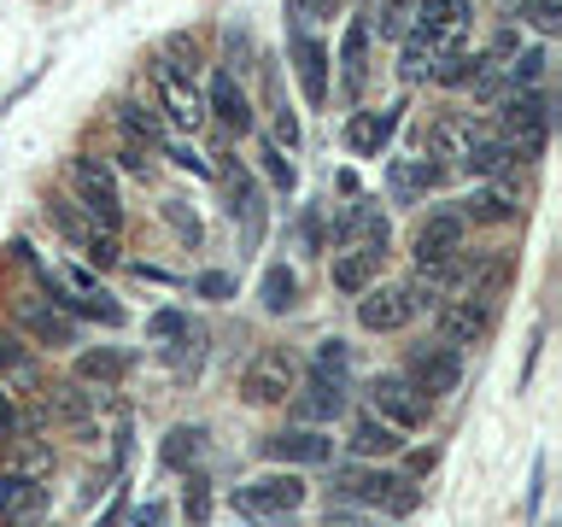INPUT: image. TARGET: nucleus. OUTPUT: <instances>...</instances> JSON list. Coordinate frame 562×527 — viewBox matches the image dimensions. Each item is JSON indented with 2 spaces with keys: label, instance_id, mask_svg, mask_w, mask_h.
Here are the masks:
<instances>
[{
  "label": "nucleus",
  "instance_id": "58836bf2",
  "mask_svg": "<svg viewBox=\"0 0 562 527\" xmlns=\"http://www.w3.org/2000/svg\"><path fill=\"white\" fill-rule=\"evenodd\" d=\"M0 375H12V381H35V363H30V351L18 334L0 328Z\"/></svg>",
  "mask_w": 562,
  "mask_h": 527
},
{
  "label": "nucleus",
  "instance_id": "412c9836",
  "mask_svg": "<svg viewBox=\"0 0 562 527\" xmlns=\"http://www.w3.org/2000/svg\"><path fill=\"white\" fill-rule=\"evenodd\" d=\"M293 399V411L311 422H334V416H346V381L340 375H311L305 381V393H288Z\"/></svg>",
  "mask_w": 562,
  "mask_h": 527
},
{
  "label": "nucleus",
  "instance_id": "bb28decb",
  "mask_svg": "<svg viewBox=\"0 0 562 527\" xmlns=\"http://www.w3.org/2000/svg\"><path fill=\"white\" fill-rule=\"evenodd\" d=\"M358 240H386V217H381V205H346L340 217H334V246H358Z\"/></svg>",
  "mask_w": 562,
  "mask_h": 527
},
{
  "label": "nucleus",
  "instance_id": "20e7f679",
  "mask_svg": "<svg viewBox=\"0 0 562 527\" xmlns=\"http://www.w3.org/2000/svg\"><path fill=\"white\" fill-rule=\"evenodd\" d=\"M228 504L252 522H281V516H293V509H305V481H299L293 469L288 474H258V481L228 492Z\"/></svg>",
  "mask_w": 562,
  "mask_h": 527
},
{
  "label": "nucleus",
  "instance_id": "8fccbe9b",
  "mask_svg": "<svg viewBox=\"0 0 562 527\" xmlns=\"http://www.w3.org/2000/svg\"><path fill=\"white\" fill-rule=\"evenodd\" d=\"M165 217L176 223V235H182V240H193V246H200V217H188V211H182V205H176V200L165 205Z\"/></svg>",
  "mask_w": 562,
  "mask_h": 527
},
{
  "label": "nucleus",
  "instance_id": "f257e3e1",
  "mask_svg": "<svg viewBox=\"0 0 562 527\" xmlns=\"http://www.w3.org/2000/svg\"><path fill=\"white\" fill-rule=\"evenodd\" d=\"M65 182H70V200H77L100 228H123V193H117V176L105 158H88V153H70L65 158Z\"/></svg>",
  "mask_w": 562,
  "mask_h": 527
},
{
  "label": "nucleus",
  "instance_id": "49530a36",
  "mask_svg": "<svg viewBox=\"0 0 562 527\" xmlns=\"http://www.w3.org/2000/svg\"><path fill=\"white\" fill-rule=\"evenodd\" d=\"M182 328H188L182 311H153V316H147V340H176Z\"/></svg>",
  "mask_w": 562,
  "mask_h": 527
},
{
  "label": "nucleus",
  "instance_id": "f03ea898",
  "mask_svg": "<svg viewBox=\"0 0 562 527\" xmlns=\"http://www.w3.org/2000/svg\"><path fill=\"white\" fill-rule=\"evenodd\" d=\"M551 123H557V100L544 94V88H509L504 117H498V135L509 141V147H516V158L544 153V141H551Z\"/></svg>",
  "mask_w": 562,
  "mask_h": 527
},
{
  "label": "nucleus",
  "instance_id": "4be33fe9",
  "mask_svg": "<svg viewBox=\"0 0 562 527\" xmlns=\"http://www.w3.org/2000/svg\"><path fill=\"white\" fill-rule=\"evenodd\" d=\"M393 130H398V105H386V112H351L346 117V147L358 158H381Z\"/></svg>",
  "mask_w": 562,
  "mask_h": 527
},
{
  "label": "nucleus",
  "instance_id": "473e14b6",
  "mask_svg": "<svg viewBox=\"0 0 562 527\" xmlns=\"http://www.w3.org/2000/svg\"><path fill=\"white\" fill-rule=\"evenodd\" d=\"M117 135H130V141H147V147H158V135H165V117L153 112V105H140V100H117Z\"/></svg>",
  "mask_w": 562,
  "mask_h": 527
},
{
  "label": "nucleus",
  "instance_id": "7ed1b4c3",
  "mask_svg": "<svg viewBox=\"0 0 562 527\" xmlns=\"http://www.w3.org/2000/svg\"><path fill=\"white\" fill-rule=\"evenodd\" d=\"M334 492L346 504H363V509H386V516H411L422 504V492L411 486V474H393V469H340L334 474Z\"/></svg>",
  "mask_w": 562,
  "mask_h": 527
},
{
  "label": "nucleus",
  "instance_id": "4c0bfd02",
  "mask_svg": "<svg viewBox=\"0 0 562 527\" xmlns=\"http://www.w3.org/2000/svg\"><path fill=\"white\" fill-rule=\"evenodd\" d=\"M516 18L539 35H557L562 30V0H516Z\"/></svg>",
  "mask_w": 562,
  "mask_h": 527
},
{
  "label": "nucleus",
  "instance_id": "ddd939ff",
  "mask_svg": "<svg viewBox=\"0 0 562 527\" xmlns=\"http://www.w3.org/2000/svg\"><path fill=\"white\" fill-rule=\"evenodd\" d=\"M434 323H439V340L446 346H474V340H486V328H492V311L486 305H474V299H439L434 305Z\"/></svg>",
  "mask_w": 562,
  "mask_h": 527
},
{
  "label": "nucleus",
  "instance_id": "a18cd8bd",
  "mask_svg": "<svg viewBox=\"0 0 562 527\" xmlns=\"http://www.w3.org/2000/svg\"><path fill=\"white\" fill-rule=\"evenodd\" d=\"M182 509H188V522H193V527H205V516H211V492H205L200 474L188 481V492H182Z\"/></svg>",
  "mask_w": 562,
  "mask_h": 527
},
{
  "label": "nucleus",
  "instance_id": "2f4dec72",
  "mask_svg": "<svg viewBox=\"0 0 562 527\" xmlns=\"http://www.w3.org/2000/svg\"><path fill=\"white\" fill-rule=\"evenodd\" d=\"M158 457H165V469H188L205 457V428L200 422H182V428L165 434V446H158Z\"/></svg>",
  "mask_w": 562,
  "mask_h": 527
},
{
  "label": "nucleus",
  "instance_id": "3c124183",
  "mask_svg": "<svg viewBox=\"0 0 562 527\" xmlns=\"http://www.w3.org/2000/svg\"><path fill=\"white\" fill-rule=\"evenodd\" d=\"M130 527H165V504H147V509H135Z\"/></svg>",
  "mask_w": 562,
  "mask_h": 527
},
{
  "label": "nucleus",
  "instance_id": "f8f14e48",
  "mask_svg": "<svg viewBox=\"0 0 562 527\" xmlns=\"http://www.w3.org/2000/svg\"><path fill=\"white\" fill-rule=\"evenodd\" d=\"M205 117H217L228 135H246V130H252V100H246V88H240V77H235L228 65L211 70V88H205Z\"/></svg>",
  "mask_w": 562,
  "mask_h": 527
},
{
  "label": "nucleus",
  "instance_id": "423d86ee",
  "mask_svg": "<svg viewBox=\"0 0 562 527\" xmlns=\"http://www.w3.org/2000/svg\"><path fill=\"white\" fill-rule=\"evenodd\" d=\"M369 404H375V416L393 422L398 434L422 428V422H428V411H434V399L422 393L411 375H375V381H369Z\"/></svg>",
  "mask_w": 562,
  "mask_h": 527
},
{
  "label": "nucleus",
  "instance_id": "c03bdc74",
  "mask_svg": "<svg viewBox=\"0 0 562 527\" xmlns=\"http://www.w3.org/2000/svg\"><path fill=\"white\" fill-rule=\"evenodd\" d=\"M346 340H316V375H346Z\"/></svg>",
  "mask_w": 562,
  "mask_h": 527
},
{
  "label": "nucleus",
  "instance_id": "c85d7f7f",
  "mask_svg": "<svg viewBox=\"0 0 562 527\" xmlns=\"http://www.w3.org/2000/svg\"><path fill=\"white\" fill-rule=\"evenodd\" d=\"M123 375H130V358H123L117 346H94L77 358V381L82 386H117Z\"/></svg>",
  "mask_w": 562,
  "mask_h": 527
},
{
  "label": "nucleus",
  "instance_id": "39448f33",
  "mask_svg": "<svg viewBox=\"0 0 562 527\" xmlns=\"http://www.w3.org/2000/svg\"><path fill=\"white\" fill-rule=\"evenodd\" d=\"M299 386V363L288 358V346H258L252 363L240 369V399L246 404H288V393Z\"/></svg>",
  "mask_w": 562,
  "mask_h": 527
},
{
  "label": "nucleus",
  "instance_id": "72a5a7b5",
  "mask_svg": "<svg viewBox=\"0 0 562 527\" xmlns=\"http://www.w3.org/2000/svg\"><path fill=\"white\" fill-rule=\"evenodd\" d=\"M53 299H59V311H70V316H100L105 328H123V316H130L112 293H100V288L94 293H53Z\"/></svg>",
  "mask_w": 562,
  "mask_h": 527
},
{
  "label": "nucleus",
  "instance_id": "b1692460",
  "mask_svg": "<svg viewBox=\"0 0 562 527\" xmlns=\"http://www.w3.org/2000/svg\"><path fill=\"white\" fill-rule=\"evenodd\" d=\"M293 70H299V88H305V100L323 105V100H328V47L316 42V35H305V30L293 35Z\"/></svg>",
  "mask_w": 562,
  "mask_h": 527
},
{
  "label": "nucleus",
  "instance_id": "5701e85b",
  "mask_svg": "<svg viewBox=\"0 0 562 527\" xmlns=\"http://www.w3.org/2000/svg\"><path fill=\"white\" fill-rule=\"evenodd\" d=\"M369 18H351L346 24V42H340V88H346V100H358L363 94V82H369Z\"/></svg>",
  "mask_w": 562,
  "mask_h": 527
},
{
  "label": "nucleus",
  "instance_id": "4468645a",
  "mask_svg": "<svg viewBox=\"0 0 562 527\" xmlns=\"http://www.w3.org/2000/svg\"><path fill=\"white\" fill-rule=\"evenodd\" d=\"M521 211V193L516 182H509V170L504 176H486V188H474L463 205H457V217L463 223H509Z\"/></svg>",
  "mask_w": 562,
  "mask_h": 527
},
{
  "label": "nucleus",
  "instance_id": "2eb2a0df",
  "mask_svg": "<svg viewBox=\"0 0 562 527\" xmlns=\"http://www.w3.org/2000/svg\"><path fill=\"white\" fill-rule=\"evenodd\" d=\"M474 135H481V123L474 117H434V130H428V158H439L446 170H469V153H474Z\"/></svg>",
  "mask_w": 562,
  "mask_h": 527
},
{
  "label": "nucleus",
  "instance_id": "ea45409f",
  "mask_svg": "<svg viewBox=\"0 0 562 527\" xmlns=\"http://www.w3.org/2000/svg\"><path fill=\"white\" fill-rule=\"evenodd\" d=\"M544 65H551V53H544V47H533V53H516V59H509V88H539Z\"/></svg>",
  "mask_w": 562,
  "mask_h": 527
},
{
  "label": "nucleus",
  "instance_id": "f3484780",
  "mask_svg": "<svg viewBox=\"0 0 562 527\" xmlns=\"http://www.w3.org/2000/svg\"><path fill=\"white\" fill-rule=\"evenodd\" d=\"M381 258H386V240H358V246H340L334 253V288L340 293H363L369 281L381 276Z\"/></svg>",
  "mask_w": 562,
  "mask_h": 527
},
{
  "label": "nucleus",
  "instance_id": "09e8293b",
  "mask_svg": "<svg viewBox=\"0 0 562 527\" xmlns=\"http://www.w3.org/2000/svg\"><path fill=\"white\" fill-rule=\"evenodd\" d=\"M170 158L182 170H193V176H217V165H211V158H200V147H170Z\"/></svg>",
  "mask_w": 562,
  "mask_h": 527
},
{
  "label": "nucleus",
  "instance_id": "c9c22d12",
  "mask_svg": "<svg viewBox=\"0 0 562 527\" xmlns=\"http://www.w3.org/2000/svg\"><path fill=\"white\" fill-rule=\"evenodd\" d=\"M416 7H422V0H375V18H369V35H381V42H398V35L416 24Z\"/></svg>",
  "mask_w": 562,
  "mask_h": 527
},
{
  "label": "nucleus",
  "instance_id": "0eeeda50",
  "mask_svg": "<svg viewBox=\"0 0 562 527\" xmlns=\"http://www.w3.org/2000/svg\"><path fill=\"white\" fill-rule=\"evenodd\" d=\"M153 82H158V112H165L182 135H200V123H205V94L193 88V77H182L176 65L158 59V65H153Z\"/></svg>",
  "mask_w": 562,
  "mask_h": 527
},
{
  "label": "nucleus",
  "instance_id": "a19ab883",
  "mask_svg": "<svg viewBox=\"0 0 562 527\" xmlns=\"http://www.w3.org/2000/svg\"><path fill=\"white\" fill-rule=\"evenodd\" d=\"M258 165H263V176H270V182H276V193H293V182H299V176H293L288 153H281L276 141H263V147H258Z\"/></svg>",
  "mask_w": 562,
  "mask_h": 527
},
{
  "label": "nucleus",
  "instance_id": "37998d69",
  "mask_svg": "<svg viewBox=\"0 0 562 527\" xmlns=\"http://www.w3.org/2000/svg\"><path fill=\"white\" fill-rule=\"evenodd\" d=\"M24 439V416H18V399L0 386V446H18Z\"/></svg>",
  "mask_w": 562,
  "mask_h": 527
},
{
  "label": "nucleus",
  "instance_id": "e433bc0d",
  "mask_svg": "<svg viewBox=\"0 0 562 527\" xmlns=\"http://www.w3.org/2000/svg\"><path fill=\"white\" fill-rule=\"evenodd\" d=\"M165 358H170V369H176V375H193V369H200V358H205V334L200 328H182V334H176V340H165Z\"/></svg>",
  "mask_w": 562,
  "mask_h": 527
},
{
  "label": "nucleus",
  "instance_id": "dca6fc26",
  "mask_svg": "<svg viewBox=\"0 0 562 527\" xmlns=\"http://www.w3.org/2000/svg\"><path fill=\"white\" fill-rule=\"evenodd\" d=\"M47 492L35 486L30 469H7L0 474V527H30L35 516H42Z\"/></svg>",
  "mask_w": 562,
  "mask_h": 527
},
{
  "label": "nucleus",
  "instance_id": "aec40b11",
  "mask_svg": "<svg viewBox=\"0 0 562 527\" xmlns=\"http://www.w3.org/2000/svg\"><path fill=\"white\" fill-rule=\"evenodd\" d=\"M223 188H228V217L240 223L246 246H258V235H263V193H258V182L246 170H223Z\"/></svg>",
  "mask_w": 562,
  "mask_h": 527
},
{
  "label": "nucleus",
  "instance_id": "6ab92c4d",
  "mask_svg": "<svg viewBox=\"0 0 562 527\" xmlns=\"http://www.w3.org/2000/svg\"><path fill=\"white\" fill-rule=\"evenodd\" d=\"M446 182V165H439V158H393V165H386V188H393V200L398 205H411V200H422V193L428 188H439Z\"/></svg>",
  "mask_w": 562,
  "mask_h": 527
},
{
  "label": "nucleus",
  "instance_id": "1a4fd4ad",
  "mask_svg": "<svg viewBox=\"0 0 562 527\" xmlns=\"http://www.w3.org/2000/svg\"><path fill=\"white\" fill-rule=\"evenodd\" d=\"M411 381H416L428 399H446V393H457V381H463V351L446 346V340L416 346V351H411Z\"/></svg>",
  "mask_w": 562,
  "mask_h": 527
},
{
  "label": "nucleus",
  "instance_id": "c756f323",
  "mask_svg": "<svg viewBox=\"0 0 562 527\" xmlns=\"http://www.w3.org/2000/svg\"><path fill=\"white\" fill-rule=\"evenodd\" d=\"M47 223L59 228V235H65L70 246H77V253H82V246H88V240L100 235V223L88 217V211H82L77 200H47Z\"/></svg>",
  "mask_w": 562,
  "mask_h": 527
},
{
  "label": "nucleus",
  "instance_id": "9b49d317",
  "mask_svg": "<svg viewBox=\"0 0 562 527\" xmlns=\"http://www.w3.org/2000/svg\"><path fill=\"white\" fill-rule=\"evenodd\" d=\"M469 18H474L469 0H422V7H416V30L428 35L439 53H451V47H469Z\"/></svg>",
  "mask_w": 562,
  "mask_h": 527
},
{
  "label": "nucleus",
  "instance_id": "a878e982",
  "mask_svg": "<svg viewBox=\"0 0 562 527\" xmlns=\"http://www.w3.org/2000/svg\"><path fill=\"white\" fill-rule=\"evenodd\" d=\"M47 416L70 434H88L94 428V399L82 393V381H53L47 386Z\"/></svg>",
  "mask_w": 562,
  "mask_h": 527
},
{
  "label": "nucleus",
  "instance_id": "864d4df0",
  "mask_svg": "<svg viewBox=\"0 0 562 527\" xmlns=\"http://www.w3.org/2000/svg\"><path fill=\"white\" fill-rule=\"evenodd\" d=\"M334 7H340V0H311V12H305V18H328Z\"/></svg>",
  "mask_w": 562,
  "mask_h": 527
},
{
  "label": "nucleus",
  "instance_id": "393cba45",
  "mask_svg": "<svg viewBox=\"0 0 562 527\" xmlns=\"http://www.w3.org/2000/svg\"><path fill=\"white\" fill-rule=\"evenodd\" d=\"M24 334H30L35 346H53V351L77 346V316L59 311L53 299H47V305H35V299H30V305H24Z\"/></svg>",
  "mask_w": 562,
  "mask_h": 527
},
{
  "label": "nucleus",
  "instance_id": "603ef678",
  "mask_svg": "<svg viewBox=\"0 0 562 527\" xmlns=\"http://www.w3.org/2000/svg\"><path fill=\"white\" fill-rule=\"evenodd\" d=\"M323 527H363V522H358V516H340V509H328V522H323Z\"/></svg>",
  "mask_w": 562,
  "mask_h": 527
},
{
  "label": "nucleus",
  "instance_id": "f704fd0d",
  "mask_svg": "<svg viewBox=\"0 0 562 527\" xmlns=\"http://www.w3.org/2000/svg\"><path fill=\"white\" fill-rule=\"evenodd\" d=\"M258 299H263V311H270V316L293 311V305H299V276L288 270V264H270V270H263V281H258Z\"/></svg>",
  "mask_w": 562,
  "mask_h": 527
},
{
  "label": "nucleus",
  "instance_id": "de8ad7c7",
  "mask_svg": "<svg viewBox=\"0 0 562 527\" xmlns=\"http://www.w3.org/2000/svg\"><path fill=\"white\" fill-rule=\"evenodd\" d=\"M193 293H205V299H228V293H235V276L205 270V276H193Z\"/></svg>",
  "mask_w": 562,
  "mask_h": 527
},
{
  "label": "nucleus",
  "instance_id": "a211bd4d",
  "mask_svg": "<svg viewBox=\"0 0 562 527\" xmlns=\"http://www.w3.org/2000/svg\"><path fill=\"white\" fill-rule=\"evenodd\" d=\"M263 457L293 463V469H311V463H328V457H334V439H328L323 428H288V434H270V439H263Z\"/></svg>",
  "mask_w": 562,
  "mask_h": 527
},
{
  "label": "nucleus",
  "instance_id": "6e6552de",
  "mask_svg": "<svg viewBox=\"0 0 562 527\" xmlns=\"http://www.w3.org/2000/svg\"><path fill=\"white\" fill-rule=\"evenodd\" d=\"M416 293L411 288H363L358 293V323L369 334H398V328H411L416 323Z\"/></svg>",
  "mask_w": 562,
  "mask_h": 527
},
{
  "label": "nucleus",
  "instance_id": "9d476101",
  "mask_svg": "<svg viewBox=\"0 0 562 527\" xmlns=\"http://www.w3.org/2000/svg\"><path fill=\"white\" fill-rule=\"evenodd\" d=\"M463 217L457 211H428V217L416 223V240H411V258H416V270H428V264H446L463 253Z\"/></svg>",
  "mask_w": 562,
  "mask_h": 527
},
{
  "label": "nucleus",
  "instance_id": "5fc2aeb1",
  "mask_svg": "<svg viewBox=\"0 0 562 527\" xmlns=\"http://www.w3.org/2000/svg\"><path fill=\"white\" fill-rule=\"evenodd\" d=\"M293 12H299V18H305V12H311V0H293Z\"/></svg>",
  "mask_w": 562,
  "mask_h": 527
},
{
  "label": "nucleus",
  "instance_id": "7c9ffc66",
  "mask_svg": "<svg viewBox=\"0 0 562 527\" xmlns=\"http://www.w3.org/2000/svg\"><path fill=\"white\" fill-rule=\"evenodd\" d=\"M398 42H404V47H398V70H404V82H428V77H434V59H439V47H434V42H428V35H422L416 24L404 30Z\"/></svg>",
  "mask_w": 562,
  "mask_h": 527
},
{
  "label": "nucleus",
  "instance_id": "79ce46f5",
  "mask_svg": "<svg viewBox=\"0 0 562 527\" xmlns=\"http://www.w3.org/2000/svg\"><path fill=\"white\" fill-rule=\"evenodd\" d=\"M117 165L130 170V176H153V147H147V141L117 135Z\"/></svg>",
  "mask_w": 562,
  "mask_h": 527
},
{
  "label": "nucleus",
  "instance_id": "cd10ccee",
  "mask_svg": "<svg viewBox=\"0 0 562 527\" xmlns=\"http://www.w3.org/2000/svg\"><path fill=\"white\" fill-rule=\"evenodd\" d=\"M346 446L358 451V457H393V451H404V434L393 428V422H381L375 411H369V416L351 422V439H346Z\"/></svg>",
  "mask_w": 562,
  "mask_h": 527
}]
</instances>
